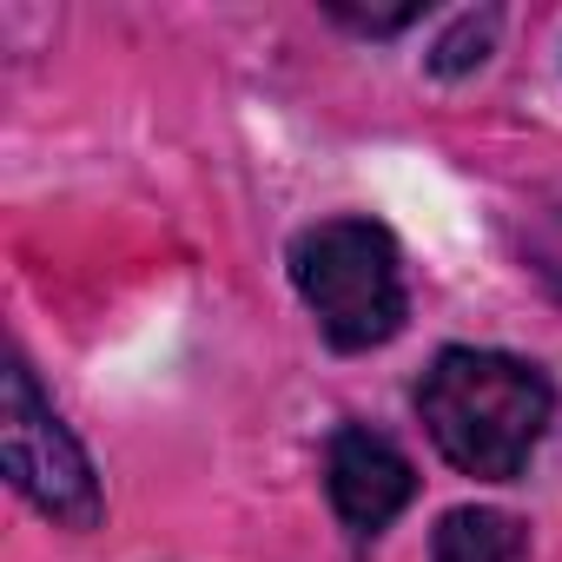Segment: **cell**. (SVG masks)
Listing matches in <instances>:
<instances>
[{"mask_svg": "<svg viewBox=\"0 0 562 562\" xmlns=\"http://www.w3.org/2000/svg\"><path fill=\"white\" fill-rule=\"evenodd\" d=\"M325 490H331V509L358 536H378L417 496V470L391 437H378L364 424H345L331 437V450H325Z\"/></svg>", "mask_w": 562, "mask_h": 562, "instance_id": "277c9868", "label": "cell"}, {"mask_svg": "<svg viewBox=\"0 0 562 562\" xmlns=\"http://www.w3.org/2000/svg\"><path fill=\"white\" fill-rule=\"evenodd\" d=\"M0 457H8L14 490L41 516H54L67 529L100 522V476H93L87 450L74 443V430L54 417V404L41 397L27 358H8V371H0Z\"/></svg>", "mask_w": 562, "mask_h": 562, "instance_id": "3957f363", "label": "cell"}, {"mask_svg": "<svg viewBox=\"0 0 562 562\" xmlns=\"http://www.w3.org/2000/svg\"><path fill=\"white\" fill-rule=\"evenodd\" d=\"M490 27H496L490 14H470V21H457V34L437 47V60H430V67H437V74H463V67H476V60L490 54Z\"/></svg>", "mask_w": 562, "mask_h": 562, "instance_id": "8992f818", "label": "cell"}, {"mask_svg": "<svg viewBox=\"0 0 562 562\" xmlns=\"http://www.w3.org/2000/svg\"><path fill=\"white\" fill-rule=\"evenodd\" d=\"M417 411L463 476L509 483L542 443L555 397L549 378L509 351H443L417 384Z\"/></svg>", "mask_w": 562, "mask_h": 562, "instance_id": "6da1fadb", "label": "cell"}, {"mask_svg": "<svg viewBox=\"0 0 562 562\" xmlns=\"http://www.w3.org/2000/svg\"><path fill=\"white\" fill-rule=\"evenodd\" d=\"M430 549L437 562H529V536L503 509H450Z\"/></svg>", "mask_w": 562, "mask_h": 562, "instance_id": "5b68a950", "label": "cell"}, {"mask_svg": "<svg viewBox=\"0 0 562 562\" xmlns=\"http://www.w3.org/2000/svg\"><path fill=\"white\" fill-rule=\"evenodd\" d=\"M292 285L338 351H371L404 325V265L384 225L325 218L292 245Z\"/></svg>", "mask_w": 562, "mask_h": 562, "instance_id": "7a4b0ae2", "label": "cell"}, {"mask_svg": "<svg viewBox=\"0 0 562 562\" xmlns=\"http://www.w3.org/2000/svg\"><path fill=\"white\" fill-rule=\"evenodd\" d=\"M338 21H351V27H364V34H397V27H411L417 21V8H391V14H358V8H331Z\"/></svg>", "mask_w": 562, "mask_h": 562, "instance_id": "52a82bcc", "label": "cell"}]
</instances>
